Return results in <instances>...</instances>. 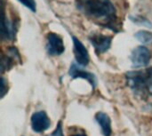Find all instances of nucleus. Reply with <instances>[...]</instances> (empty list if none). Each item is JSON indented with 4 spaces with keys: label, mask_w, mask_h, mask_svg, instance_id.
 Returning a JSON list of instances; mask_svg holds the SVG:
<instances>
[{
    "label": "nucleus",
    "mask_w": 152,
    "mask_h": 136,
    "mask_svg": "<svg viewBox=\"0 0 152 136\" xmlns=\"http://www.w3.org/2000/svg\"><path fill=\"white\" fill-rule=\"evenodd\" d=\"M50 119L45 111H37L31 117V127L36 133H43L50 126Z\"/></svg>",
    "instance_id": "423d86ee"
},
{
    "label": "nucleus",
    "mask_w": 152,
    "mask_h": 136,
    "mask_svg": "<svg viewBox=\"0 0 152 136\" xmlns=\"http://www.w3.org/2000/svg\"><path fill=\"white\" fill-rule=\"evenodd\" d=\"M72 136H86L85 134H76V135H73Z\"/></svg>",
    "instance_id": "f3484780"
},
{
    "label": "nucleus",
    "mask_w": 152,
    "mask_h": 136,
    "mask_svg": "<svg viewBox=\"0 0 152 136\" xmlns=\"http://www.w3.org/2000/svg\"><path fill=\"white\" fill-rule=\"evenodd\" d=\"M69 76L72 78H83V79L87 80L94 88L96 86V83L97 82H96L95 76L94 74L88 72V71H86V70L82 69L80 67H78L75 63L71 64V66L69 68Z\"/></svg>",
    "instance_id": "6e6552de"
},
{
    "label": "nucleus",
    "mask_w": 152,
    "mask_h": 136,
    "mask_svg": "<svg viewBox=\"0 0 152 136\" xmlns=\"http://www.w3.org/2000/svg\"><path fill=\"white\" fill-rule=\"evenodd\" d=\"M135 37L142 44L144 45H151L152 44V33L145 31V30H141L138 31L135 34Z\"/></svg>",
    "instance_id": "f8f14e48"
},
{
    "label": "nucleus",
    "mask_w": 152,
    "mask_h": 136,
    "mask_svg": "<svg viewBox=\"0 0 152 136\" xmlns=\"http://www.w3.org/2000/svg\"><path fill=\"white\" fill-rule=\"evenodd\" d=\"M7 90H5V80L4 78H2V90H1V97H4V94L6 93Z\"/></svg>",
    "instance_id": "dca6fc26"
},
{
    "label": "nucleus",
    "mask_w": 152,
    "mask_h": 136,
    "mask_svg": "<svg viewBox=\"0 0 152 136\" xmlns=\"http://www.w3.org/2000/svg\"><path fill=\"white\" fill-rule=\"evenodd\" d=\"M46 40V51L48 54L52 56H57L61 55L64 52L65 46L62 38L59 35L55 33H49Z\"/></svg>",
    "instance_id": "20e7f679"
},
{
    "label": "nucleus",
    "mask_w": 152,
    "mask_h": 136,
    "mask_svg": "<svg viewBox=\"0 0 152 136\" xmlns=\"http://www.w3.org/2000/svg\"><path fill=\"white\" fill-rule=\"evenodd\" d=\"M77 9L92 20L107 27L117 20V10L110 0H77Z\"/></svg>",
    "instance_id": "f257e3e1"
},
{
    "label": "nucleus",
    "mask_w": 152,
    "mask_h": 136,
    "mask_svg": "<svg viewBox=\"0 0 152 136\" xmlns=\"http://www.w3.org/2000/svg\"><path fill=\"white\" fill-rule=\"evenodd\" d=\"M89 40L97 53H103L110 49L112 38L111 37L103 36L101 34H92V36L89 37Z\"/></svg>",
    "instance_id": "0eeeda50"
},
{
    "label": "nucleus",
    "mask_w": 152,
    "mask_h": 136,
    "mask_svg": "<svg viewBox=\"0 0 152 136\" xmlns=\"http://www.w3.org/2000/svg\"><path fill=\"white\" fill-rule=\"evenodd\" d=\"M126 78L129 86L135 94L145 97L152 93V69L129 72Z\"/></svg>",
    "instance_id": "f03ea898"
},
{
    "label": "nucleus",
    "mask_w": 152,
    "mask_h": 136,
    "mask_svg": "<svg viewBox=\"0 0 152 136\" xmlns=\"http://www.w3.org/2000/svg\"><path fill=\"white\" fill-rule=\"evenodd\" d=\"M132 20L137 24H140V25H142L144 27H147V28H152L151 22L149 20H146L144 18H142V17H131Z\"/></svg>",
    "instance_id": "4468645a"
},
{
    "label": "nucleus",
    "mask_w": 152,
    "mask_h": 136,
    "mask_svg": "<svg viewBox=\"0 0 152 136\" xmlns=\"http://www.w3.org/2000/svg\"><path fill=\"white\" fill-rule=\"evenodd\" d=\"M72 39H73V46H74L73 52L77 62L80 66H87L90 61L89 53L87 49L83 45V43L76 37L73 36Z\"/></svg>",
    "instance_id": "39448f33"
},
{
    "label": "nucleus",
    "mask_w": 152,
    "mask_h": 136,
    "mask_svg": "<svg viewBox=\"0 0 152 136\" xmlns=\"http://www.w3.org/2000/svg\"><path fill=\"white\" fill-rule=\"evenodd\" d=\"M95 119L100 126L102 132L104 136H110L112 130H111V121L110 119V117L102 112H98L95 115Z\"/></svg>",
    "instance_id": "9d476101"
},
{
    "label": "nucleus",
    "mask_w": 152,
    "mask_h": 136,
    "mask_svg": "<svg viewBox=\"0 0 152 136\" xmlns=\"http://www.w3.org/2000/svg\"><path fill=\"white\" fill-rule=\"evenodd\" d=\"M21 4H23L26 8L29 9L31 12H37V3L35 0H17Z\"/></svg>",
    "instance_id": "ddd939ff"
},
{
    "label": "nucleus",
    "mask_w": 152,
    "mask_h": 136,
    "mask_svg": "<svg viewBox=\"0 0 152 136\" xmlns=\"http://www.w3.org/2000/svg\"><path fill=\"white\" fill-rule=\"evenodd\" d=\"M151 55L149 49L145 46L136 47L131 54L132 66L134 68H142L149 64Z\"/></svg>",
    "instance_id": "7ed1b4c3"
},
{
    "label": "nucleus",
    "mask_w": 152,
    "mask_h": 136,
    "mask_svg": "<svg viewBox=\"0 0 152 136\" xmlns=\"http://www.w3.org/2000/svg\"><path fill=\"white\" fill-rule=\"evenodd\" d=\"M3 21H2V29H1V33H2V38L3 39H7V40H12L15 37L16 33V28L15 25L12 21H10L5 14H3Z\"/></svg>",
    "instance_id": "1a4fd4ad"
},
{
    "label": "nucleus",
    "mask_w": 152,
    "mask_h": 136,
    "mask_svg": "<svg viewBox=\"0 0 152 136\" xmlns=\"http://www.w3.org/2000/svg\"><path fill=\"white\" fill-rule=\"evenodd\" d=\"M16 61H20V55L15 47H12V49L9 50L7 56L3 57L2 59V69H9L12 66L13 62Z\"/></svg>",
    "instance_id": "9b49d317"
},
{
    "label": "nucleus",
    "mask_w": 152,
    "mask_h": 136,
    "mask_svg": "<svg viewBox=\"0 0 152 136\" xmlns=\"http://www.w3.org/2000/svg\"><path fill=\"white\" fill-rule=\"evenodd\" d=\"M50 136H64L63 135V132H62V126H61V123L60 122L56 127V129L54 130V132Z\"/></svg>",
    "instance_id": "2eb2a0df"
}]
</instances>
